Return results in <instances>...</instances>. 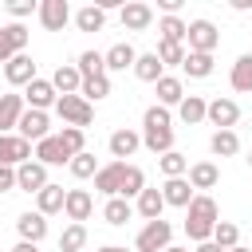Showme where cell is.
Here are the masks:
<instances>
[{"label":"cell","mask_w":252,"mask_h":252,"mask_svg":"<svg viewBox=\"0 0 252 252\" xmlns=\"http://www.w3.org/2000/svg\"><path fill=\"white\" fill-rule=\"evenodd\" d=\"M181 4H185V0H158L161 16H177V12H181Z\"/></svg>","instance_id":"obj_47"},{"label":"cell","mask_w":252,"mask_h":252,"mask_svg":"<svg viewBox=\"0 0 252 252\" xmlns=\"http://www.w3.org/2000/svg\"><path fill=\"white\" fill-rule=\"evenodd\" d=\"M59 142H63V150L75 158V154H83L87 150V130H75V126H63L59 130Z\"/></svg>","instance_id":"obj_43"},{"label":"cell","mask_w":252,"mask_h":252,"mask_svg":"<svg viewBox=\"0 0 252 252\" xmlns=\"http://www.w3.org/2000/svg\"><path fill=\"white\" fill-rule=\"evenodd\" d=\"M193 197H197V193H193V185H189L185 177H169V181L161 185V201L173 205V209H189Z\"/></svg>","instance_id":"obj_23"},{"label":"cell","mask_w":252,"mask_h":252,"mask_svg":"<svg viewBox=\"0 0 252 252\" xmlns=\"http://www.w3.org/2000/svg\"><path fill=\"white\" fill-rule=\"evenodd\" d=\"M63 213L71 224H83L91 213H94V197L87 189H67V201H63Z\"/></svg>","instance_id":"obj_17"},{"label":"cell","mask_w":252,"mask_h":252,"mask_svg":"<svg viewBox=\"0 0 252 252\" xmlns=\"http://www.w3.org/2000/svg\"><path fill=\"white\" fill-rule=\"evenodd\" d=\"M213 55H201V51H185V63H181V71L189 75V79H209L213 75Z\"/></svg>","instance_id":"obj_33"},{"label":"cell","mask_w":252,"mask_h":252,"mask_svg":"<svg viewBox=\"0 0 252 252\" xmlns=\"http://www.w3.org/2000/svg\"><path fill=\"white\" fill-rule=\"evenodd\" d=\"M205 118H209L217 130H232V126L240 122V102L228 98V94H220V98H213V102L205 106Z\"/></svg>","instance_id":"obj_6"},{"label":"cell","mask_w":252,"mask_h":252,"mask_svg":"<svg viewBox=\"0 0 252 252\" xmlns=\"http://www.w3.org/2000/svg\"><path fill=\"white\" fill-rule=\"evenodd\" d=\"M142 146L150 150V154H169L173 150V118H169V110L165 106H146V114H142Z\"/></svg>","instance_id":"obj_1"},{"label":"cell","mask_w":252,"mask_h":252,"mask_svg":"<svg viewBox=\"0 0 252 252\" xmlns=\"http://www.w3.org/2000/svg\"><path fill=\"white\" fill-rule=\"evenodd\" d=\"M228 252H252V248H244V244H236V248H228Z\"/></svg>","instance_id":"obj_52"},{"label":"cell","mask_w":252,"mask_h":252,"mask_svg":"<svg viewBox=\"0 0 252 252\" xmlns=\"http://www.w3.org/2000/svg\"><path fill=\"white\" fill-rule=\"evenodd\" d=\"M122 169H126V161H106V165H98V173H94V189L110 201V197H118V189H122Z\"/></svg>","instance_id":"obj_16"},{"label":"cell","mask_w":252,"mask_h":252,"mask_svg":"<svg viewBox=\"0 0 252 252\" xmlns=\"http://www.w3.org/2000/svg\"><path fill=\"white\" fill-rule=\"evenodd\" d=\"M158 32H161V43H185L189 24H185L181 16H161V20H158Z\"/></svg>","instance_id":"obj_34"},{"label":"cell","mask_w":252,"mask_h":252,"mask_svg":"<svg viewBox=\"0 0 252 252\" xmlns=\"http://www.w3.org/2000/svg\"><path fill=\"white\" fill-rule=\"evenodd\" d=\"M173 240V224L169 220H146L142 232L134 236V252H165Z\"/></svg>","instance_id":"obj_4"},{"label":"cell","mask_w":252,"mask_h":252,"mask_svg":"<svg viewBox=\"0 0 252 252\" xmlns=\"http://www.w3.org/2000/svg\"><path fill=\"white\" fill-rule=\"evenodd\" d=\"M51 87H55V94H79L83 75L75 71V63H59V67H55V75H51Z\"/></svg>","instance_id":"obj_25"},{"label":"cell","mask_w":252,"mask_h":252,"mask_svg":"<svg viewBox=\"0 0 252 252\" xmlns=\"http://www.w3.org/2000/svg\"><path fill=\"white\" fill-rule=\"evenodd\" d=\"M158 165H161L165 181H169V177H185V173H189V158H185L181 150H169V154H161V158H158Z\"/></svg>","instance_id":"obj_37"},{"label":"cell","mask_w":252,"mask_h":252,"mask_svg":"<svg viewBox=\"0 0 252 252\" xmlns=\"http://www.w3.org/2000/svg\"><path fill=\"white\" fill-rule=\"evenodd\" d=\"M209 150H213V158H236L240 154V134L236 130H213Z\"/></svg>","instance_id":"obj_28"},{"label":"cell","mask_w":252,"mask_h":252,"mask_svg":"<svg viewBox=\"0 0 252 252\" xmlns=\"http://www.w3.org/2000/svg\"><path fill=\"white\" fill-rule=\"evenodd\" d=\"M130 217H134V205H130L126 197H110V201L102 205V220H106V224H114V228H122Z\"/></svg>","instance_id":"obj_31"},{"label":"cell","mask_w":252,"mask_h":252,"mask_svg":"<svg viewBox=\"0 0 252 252\" xmlns=\"http://www.w3.org/2000/svg\"><path fill=\"white\" fill-rule=\"evenodd\" d=\"M12 55H16V51H12V43H8V35L0 32V63H8Z\"/></svg>","instance_id":"obj_48"},{"label":"cell","mask_w":252,"mask_h":252,"mask_svg":"<svg viewBox=\"0 0 252 252\" xmlns=\"http://www.w3.org/2000/svg\"><path fill=\"white\" fill-rule=\"evenodd\" d=\"M134 79H142V83H158L161 75H165V67H161V59L154 55V51H142L138 59H134Z\"/></svg>","instance_id":"obj_27"},{"label":"cell","mask_w":252,"mask_h":252,"mask_svg":"<svg viewBox=\"0 0 252 252\" xmlns=\"http://www.w3.org/2000/svg\"><path fill=\"white\" fill-rule=\"evenodd\" d=\"M165 252H189V248H177V244H169V248H165Z\"/></svg>","instance_id":"obj_53"},{"label":"cell","mask_w":252,"mask_h":252,"mask_svg":"<svg viewBox=\"0 0 252 252\" xmlns=\"http://www.w3.org/2000/svg\"><path fill=\"white\" fill-rule=\"evenodd\" d=\"M138 146H142V134H138V130H130V126H118V130L106 138V150H110V158H114V161L134 158V154H138Z\"/></svg>","instance_id":"obj_9"},{"label":"cell","mask_w":252,"mask_h":252,"mask_svg":"<svg viewBox=\"0 0 252 252\" xmlns=\"http://www.w3.org/2000/svg\"><path fill=\"white\" fill-rule=\"evenodd\" d=\"M75 71H79L83 79H98V75H106L102 51H79V59H75Z\"/></svg>","instance_id":"obj_35"},{"label":"cell","mask_w":252,"mask_h":252,"mask_svg":"<svg viewBox=\"0 0 252 252\" xmlns=\"http://www.w3.org/2000/svg\"><path fill=\"white\" fill-rule=\"evenodd\" d=\"M39 24L47 28V32H63L67 24H71V4L67 0H39Z\"/></svg>","instance_id":"obj_10"},{"label":"cell","mask_w":252,"mask_h":252,"mask_svg":"<svg viewBox=\"0 0 252 252\" xmlns=\"http://www.w3.org/2000/svg\"><path fill=\"white\" fill-rule=\"evenodd\" d=\"M217 220H220L217 201H213L209 193H197V197L189 201V209H185V236H189L193 244H205V240L213 236Z\"/></svg>","instance_id":"obj_2"},{"label":"cell","mask_w":252,"mask_h":252,"mask_svg":"<svg viewBox=\"0 0 252 252\" xmlns=\"http://www.w3.org/2000/svg\"><path fill=\"white\" fill-rule=\"evenodd\" d=\"M71 20H75V28H79V32H102L106 12H102L98 4H83L79 12H71Z\"/></svg>","instance_id":"obj_29"},{"label":"cell","mask_w":252,"mask_h":252,"mask_svg":"<svg viewBox=\"0 0 252 252\" xmlns=\"http://www.w3.org/2000/svg\"><path fill=\"white\" fill-rule=\"evenodd\" d=\"M43 185H47V165H39L35 158L24 161V165H16V189H24V193H39Z\"/></svg>","instance_id":"obj_15"},{"label":"cell","mask_w":252,"mask_h":252,"mask_svg":"<svg viewBox=\"0 0 252 252\" xmlns=\"http://www.w3.org/2000/svg\"><path fill=\"white\" fill-rule=\"evenodd\" d=\"M0 32L8 35V43H12V51H16V55H20V51H28V28H24V24H16V20H12V24H0Z\"/></svg>","instance_id":"obj_44"},{"label":"cell","mask_w":252,"mask_h":252,"mask_svg":"<svg viewBox=\"0 0 252 252\" xmlns=\"http://www.w3.org/2000/svg\"><path fill=\"white\" fill-rule=\"evenodd\" d=\"M154 55L161 59V67H181L185 63V43H161L158 39V51Z\"/></svg>","instance_id":"obj_42"},{"label":"cell","mask_w":252,"mask_h":252,"mask_svg":"<svg viewBox=\"0 0 252 252\" xmlns=\"http://www.w3.org/2000/svg\"><path fill=\"white\" fill-rule=\"evenodd\" d=\"M248 165H252V154H248Z\"/></svg>","instance_id":"obj_54"},{"label":"cell","mask_w":252,"mask_h":252,"mask_svg":"<svg viewBox=\"0 0 252 252\" xmlns=\"http://www.w3.org/2000/svg\"><path fill=\"white\" fill-rule=\"evenodd\" d=\"M87 244V224H67L59 232V252H83Z\"/></svg>","instance_id":"obj_41"},{"label":"cell","mask_w":252,"mask_h":252,"mask_svg":"<svg viewBox=\"0 0 252 252\" xmlns=\"http://www.w3.org/2000/svg\"><path fill=\"white\" fill-rule=\"evenodd\" d=\"M228 83H232V91H252V51H244L236 63H232V71H228Z\"/></svg>","instance_id":"obj_32"},{"label":"cell","mask_w":252,"mask_h":252,"mask_svg":"<svg viewBox=\"0 0 252 252\" xmlns=\"http://www.w3.org/2000/svg\"><path fill=\"white\" fill-rule=\"evenodd\" d=\"M154 94H158V106H177L181 98H185V83L177 79V75H161L158 83H154Z\"/></svg>","instance_id":"obj_21"},{"label":"cell","mask_w":252,"mask_h":252,"mask_svg":"<svg viewBox=\"0 0 252 252\" xmlns=\"http://www.w3.org/2000/svg\"><path fill=\"white\" fill-rule=\"evenodd\" d=\"M118 20H122V28H126V32H146V28L154 24V8H150V4H142V0H130V4H122V8H118Z\"/></svg>","instance_id":"obj_12"},{"label":"cell","mask_w":252,"mask_h":252,"mask_svg":"<svg viewBox=\"0 0 252 252\" xmlns=\"http://www.w3.org/2000/svg\"><path fill=\"white\" fill-rule=\"evenodd\" d=\"M4 79H8L12 87H28V83L35 79V59H32L28 51H20V55H12V59L4 63Z\"/></svg>","instance_id":"obj_14"},{"label":"cell","mask_w":252,"mask_h":252,"mask_svg":"<svg viewBox=\"0 0 252 252\" xmlns=\"http://www.w3.org/2000/svg\"><path fill=\"white\" fill-rule=\"evenodd\" d=\"M32 158H35L39 165H47V169H51V165H67V161H71V154L63 150V142H59V134H47L43 142H35V150H32Z\"/></svg>","instance_id":"obj_13"},{"label":"cell","mask_w":252,"mask_h":252,"mask_svg":"<svg viewBox=\"0 0 252 252\" xmlns=\"http://www.w3.org/2000/svg\"><path fill=\"white\" fill-rule=\"evenodd\" d=\"M12 252H39V244H32V240H16Z\"/></svg>","instance_id":"obj_49"},{"label":"cell","mask_w":252,"mask_h":252,"mask_svg":"<svg viewBox=\"0 0 252 252\" xmlns=\"http://www.w3.org/2000/svg\"><path fill=\"white\" fill-rule=\"evenodd\" d=\"M67 169H71V177L87 181V177H94V173H98V161H94V154H91V150H83V154H75V158L67 161Z\"/></svg>","instance_id":"obj_40"},{"label":"cell","mask_w":252,"mask_h":252,"mask_svg":"<svg viewBox=\"0 0 252 252\" xmlns=\"http://www.w3.org/2000/svg\"><path fill=\"white\" fill-rule=\"evenodd\" d=\"M205 98L201 94H185L181 102H177V118L185 122V126H197V122H205Z\"/></svg>","instance_id":"obj_30"},{"label":"cell","mask_w":252,"mask_h":252,"mask_svg":"<svg viewBox=\"0 0 252 252\" xmlns=\"http://www.w3.org/2000/svg\"><path fill=\"white\" fill-rule=\"evenodd\" d=\"M16 134H20L24 142H43V138L51 134V118H47V110H24L20 122H16Z\"/></svg>","instance_id":"obj_7"},{"label":"cell","mask_w":252,"mask_h":252,"mask_svg":"<svg viewBox=\"0 0 252 252\" xmlns=\"http://www.w3.org/2000/svg\"><path fill=\"white\" fill-rule=\"evenodd\" d=\"M193 252H220V248H217V244H213V240H205V244H197V248H193Z\"/></svg>","instance_id":"obj_50"},{"label":"cell","mask_w":252,"mask_h":252,"mask_svg":"<svg viewBox=\"0 0 252 252\" xmlns=\"http://www.w3.org/2000/svg\"><path fill=\"white\" fill-rule=\"evenodd\" d=\"M142 189H146V173H142V169H138L134 161H126V169H122V189H118V197H126V201H130V197H138Z\"/></svg>","instance_id":"obj_36"},{"label":"cell","mask_w":252,"mask_h":252,"mask_svg":"<svg viewBox=\"0 0 252 252\" xmlns=\"http://www.w3.org/2000/svg\"><path fill=\"white\" fill-rule=\"evenodd\" d=\"M185 181L193 185V193H197V189H217L220 169H217V161H193L189 173H185Z\"/></svg>","instance_id":"obj_22"},{"label":"cell","mask_w":252,"mask_h":252,"mask_svg":"<svg viewBox=\"0 0 252 252\" xmlns=\"http://www.w3.org/2000/svg\"><path fill=\"white\" fill-rule=\"evenodd\" d=\"M79 94L94 106V102H102L106 94H110V75H98V79H83V87H79Z\"/></svg>","instance_id":"obj_39"},{"label":"cell","mask_w":252,"mask_h":252,"mask_svg":"<svg viewBox=\"0 0 252 252\" xmlns=\"http://www.w3.org/2000/svg\"><path fill=\"white\" fill-rule=\"evenodd\" d=\"M63 201H67V189H63V185H55V181H47V185L35 193V213H43V217L63 213Z\"/></svg>","instance_id":"obj_24"},{"label":"cell","mask_w":252,"mask_h":252,"mask_svg":"<svg viewBox=\"0 0 252 252\" xmlns=\"http://www.w3.org/2000/svg\"><path fill=\"white\" fill-rule=\"evenodd\" d=\"M55 114L63 118V126H75V130H87L94 122V106L83 94H59L55 98Z\"/></svg>","instance_id":"obj_3"},{"label":"cell","mask_w":252,"mask_h":252,"mask_svg":"<svg viewBox=\"0 0 252 252\" xmlns=\"http://www.w3.org/2000/svg\"><path fill=\"white\" fill-rule=\"evenodd\" d=\"M134 59H138L134 43H114V47H106V51H102L106 71H126V67H134Z\"/></svg>","instance_id":"obj_26"},{"label":"cell","mask_w":252,"mask_h":252,"mask_svg":"<svg viewBox=\"0 0 252 252\" xmlns=\"http://www.w3.org/2000/svg\"><path fill=\"white\" fill-rule=\"evenodd\" d=\"M16 232H20V240H32V244H39L43 236H47V217L43 213H20L16 217Z\"/></svg>","instance_id":"obj_19"},{"label":"cell","mask_w":252,"mask_h":252,"mask_svg":"<svg viewBox=\"0 0 252 252\" xmlns=\"http://www.w3.org/2000/svg\"><path fill=\"white\" fill-rule=\"evenodd\" d=\"M8 189H16V169L0 165V193H8Z\"/></svg>","instance_id":"obj_46"},{"label":"cell","mask_w":252,"mask_h":252,"mask_svg":"<svg viewBox=\"0 0 252 252\" xmlns=\"http://www.w3.org/2000/svg\"><path fill=\"white\" fill-rule=\"evenodd\" d=\"M35 12H39V0H12V4H8V16H12L16 24H20L24 16H35Z\"/></svg>","instance_id":"obj_45"},{"label":"cell","mask_w":252,"mask_h":252,"mask_svg":"<svg viewBox=\"0 0 252 252\" xmlns=\"http://www.w3.org/2000/svg\"><path fill=\"white\" fill-rule=\"evenodd\" d=\"M24 110H28V106H24V94H16V91L0 94V134H12Z\"/></svg>","instance_id":"obj_20"},{"label":"cell","mask_w":252,"mask_h":252,"mask_svg":"<svg viewBox=\"0 0 252 252\" xmlns=\"http://www.w3.org/2000/svg\"><path fill=\"white\" fill-rule=\"evenodd\" d=\"M134 213L142 217V220H161V213H165V201H161V189H142L138 197H134Z\"/></svg>","instance_id":"obj_18"},{"label":"cell","mask_w":252,"mask_h":252,"mask_svg":"<svg viewBox=\"0 0 252 252\" xmlns=\"http://www.w3.org/2000/svg\"><path fill=\"white\" fill-rule=\"evenodd\" d=\"M32 161V142H24L20 134H0V165H24Z\"/></svg>","instance_id":"obj_11"},{"label":"cell","mask_w":252,"mask_h":252,"mask_svg":"<svg viewBox=\"0 0 252 252\" xmlns=\"http://www.w3.org/2000/svg\"><path fill=\"white\" fill-rule=\"evenodd\" d=\"M220 252H228V248H236L240 244V228L232 224V220H217V228H213V236H209Z\"/></svg>","instance_id":"obj_38"},{"label":"cell","mask_w":252,"mask_h":252,"mask_svg":"<svg viewBox=\"0 0 252 252\" xmlns=\"http://www.w3.org/2000/svg\"><path fill=\"white\" fill-rule=\"evenodd\" d=\"M55 98H59V94H55L51 79H39V75H35V79L24 87V106H28V110H51Z\"/></svg>","instance_id":"obj_8"},{"label":"cell","mask_w":252,"mask_h":252,"mask_svg":"<svg viewBox=\"0 0 252 252\" xmlns=\"http://www.w3.org/2000/svg\"><path fill=\"white\" fill-rule=\"evenodd\" d=\"M220 43V32L213 20H189V32H185V51H201V55H213Z\"/></svg>","instance_id":"obj_5"},{"label":"cell","mask_w":252,"mask_h":252,"mask_svg":"<svg viewBox=\"0 0 252 252\" xmlns=\"http://www.w3.org/2000/svg\"><path fill=\"white\" fill-rule=\"evenodd\" d=\"M98 252H130V248H122V244H102Z\"/></svg>","instance_id":"obj_51"}]
</instances>
